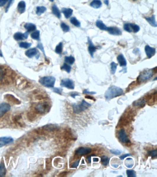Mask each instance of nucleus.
<instances>
[{"label": "nucleus", "instance_id": "47", "mask_svg": "<svg viewBox=\"0 0 157 177\" xmlns=\"http://www.w3.org/2000/svg\"><path fill=\"white\" fill-rule=\"evenodd\" d=\"M9 0H0V7L4 5Z\"/></svg>", "mask_w": 157, "mask_h": 177}, {"label": "nucleus", "instance_id": "30", "mask_svg": "<svg viewBox=\"0 0 157 177\" xmlns=\"http://www.w3.org/2000/svg\"><path fill=\"white\" fill-rule=\"evenodd\" d=\"M63 44L62 43H59L57 45L55 49V52L58 54H61L62 52Z\"/></svg>", "mask_w": 157, "mask_h": 177}, {"label": "nucleus", "instance_id": "32", "mask_svg": "<svg viewBox=\"0 0 157 177\" xmlns=\"http://www.w3.org/2000/svg\"><path fill=\"white\" fill-rule=\"evenodd\" d=\"M118 64L115 63L114 62H112L111 63V72L112 74H114L116 71L117 68Z\"/></svg>", "mask_w": 157, "mask_h": 177}, {"label": "nucleus", "instance_id": "17", "mask_svg": "<svg viewBox=\"0 0 157 177\" xmlns=\"http://www.w3.org/2000/svg\"><path fill=\"white\" fill-rule=\"evenodd\" d=\"M38 53V50L35 48H33L29 49L25 52V55L28 57L33 58L34 56H35Z\"/></svg>", "mask_w": 157, "mask_h": 177}, {"label": "nucleus", "instance_id": "36", "mask_svg": "<svg viewBox=\"0 0 157 177\" xmlns=\"http://www.w3.org/2000/svg\"><path fill=\"white\" fill-rule=\"evenodd\" d=\"M31 44L30 43H27V42H21L20 43L19 46L20 47L24 49H27L31 46Z\"/></svg>", "mask_w": 157, "mask_h": 177}, {"label": "nucleus", "instance_id": "38", "mask_svg": "<svg viewBox=\"0 0 157 177\" xmlns=\"http://www.w3.org/2000/svg\"><path fill=\"white\" fill-rule=\"evenodd\" d=\"M148 154L149 156H151L152 158L155 157L157 155V150L155 149L148 151Z\"/></svg>", "mask_w": 157, "mask_h": 177}, {"label": "nucleus", "instance_id": "51", "mask_svg": "<svg viewBox=\"0 0 157 177\" xmlns=\"http://www.w3.org/2000/svg\"><path fill=\"white\" fill-rule=\"evenodd\" d=\"M104 2L106 5L108 6V5H109V1L108 0H105Z\"/></svg>", "mask_w": 157, "mask_h": 177}, {"label": "nucleus", "instance_id": "7", "mask_svg": "<svg viewBox=\"0 0 157 177\" xmlns=\"http://www.w3.org/2000/svg\"><path fill=\"white\" fill-rule=\"evenodd\" d=\"M49 107V104L46 102H44V103H39L35 107V108L36 110L40 113H44L48 110Z\"/></svg>", "mask_w": 157, "mask_h": 177}, {"label": "nucleus", "instance_id": "37", "mask_svg": "<svg viewBox=\"0 0 157 177\" xmlns=\"http://www.w3.org/2000/svg\"><path fill=\"white\" fill-rule=\"evenodd\" d=\"M126 173H127V176L128 177H135L136 174H135V171L133 170H128L126 171Z\"/></svg>", "mask_w": 157, "mask_h": 177}, {"label": "nucleus", "instance_id": "19", "mask_svg": "<svg viewBox=\"0 0 157 177\" xmlns=\"http://www.w3.org/2000/svg\"><path fill=\"white\" fill-rule=\"evenodd\" d=\"M145 19L150 25H152L153 27H157V23L155 20V16L154 15H153L151 17H145Z\"/></svg>", "mask_w": 157, "mask_h": 177}, {"label": "nucleus", "instance_id": "35", "mask_svg": "<svg viewBox=\"0 0 157 177\" xmlns=\"http://www.w3.org/2000/svg\"><path fill=\"white\" fill-rule=\"evenodd\" d=\"M31 37L34 39L38 40L40 39V31L39 30L35 31L31 34Z\"/></svg>", "mask_w": 157, "mask_h": 177}, {"label": "nucleus", "instance_id": "3", "mask_svg": "<svg viewBox=\"0 0 157 177\" xmlns=\"http://www.w3.org/2000/svg\"><path fill=\"white\" fill-rule=\"evenodd\" d=\"M55 78L52 76H47L41 78L39 79V82L44 86L52 88L54 86L55 83Z\"/></svg>", "mask_w": 157, "mask_h": 177}, {"label": "nucleus", "instance_id": "12", "mask_svg": "<svg viewBox=\"0 0 157 177\" xmlns=\"http://www.w3.org/2000/svg\"><path fill=\"white\" fill-rule=\"evenodd\" d=\"M28 32H26L25 33L23 34L20 33H17L14 35V38L17 41H20V40H22L28 38Z\"/></svg>", "mask_w": 157, "mask_h": 177}, {"label": "nucleus", "instance_id": "29", "mask_svg": "<svg viewBox=\"0 0 157 177\" xmlns=\"http://www.w3.org/2000/svg\"><path fill=\"white\" fill-rule=\"evenodd\" d=\"M70 22L76 27H80L81 26V23L75 17L71 18V19H70Z\"/></svg>", "mask_w": 157, "mask_h": 177}, {"label": "nucleus", "instance_id": "31", "mask_svg": "<svg viewBox=\"0 0 157 177\" xmlns=\"http://www.w3.org/2000/svg\"><path fill=\"white\" fill-rule=\"evenodd\" d=\"M61 69L66 71L68 73H70L71 69H72V67L70 65H68L67 64L64 63L63 66L61 67Z\"/></svg>", "mask_w": 157, "mask_h": 177}, {"label": "nucleus", "instance_id": "27", "mask_svg": "<svg viewBox=\"0 0 157 177\" xmlns=\"http://www.w3.org/2000/svg\"><path fill=\"white\" fill-rule=\"evenodd\" d=\"M101 164L103 165V166H107L109 162V158H108L107 156H105V155H103L101 156Z\"/></svg>", "mask_w": 157, "mask_h": 177}, {"label": "nucleus", "instance_id": "33", "mask_svg": "<svg viewBox=\"0 0 157 177\" xmlns=\"http://www.w3.org/2000/svg\"><path fill=\"white\" fill-rule=\"evenodd\" d=\"M6 174V169L3 163L0 164V177L4 176Z\"/></svg>", "mask_w": 157, "mask_h": 177}, {"label": "nucleus", "instance_id": "34", "mask_svg": "<svg viewBox=\"0 0 157 177\" xmlns=\"http://www.w3.org/2000/svg\"><path fill=\"white\" fill-rule=\"evenodd\" d=\"M60 26H61V28H62V30L65 33L70 31V27L68 25H67V24H65V23L62 22V23H61Z\"/></svg>", "mask_w": 157, "mask_h": 177}, {"label": "nucleus", "instance_id": "39", "mask_svg": "<svg viewBox=\"0 0 157 177\" xmlns=\"http://www.w3.org/2000/svg\"><path fill=\"white\" fill-rule=\"evenodd\" d=\"M53 91L55 93H57L59 95H61L63 89L61 88H54L53 89Z\"/></svg>", "mask_w": 157, "mask_h": 177}, {"label": "nucleus", "instance_id": "26", "mask_svg": "<svg viewBox=\"0 0 157 177\" xmlns=\"http://www.w3.org/2000/svg\"><path fill=\"white\" fill-rule=\"evenodd\" d=\"M46 7L44 6H39L37 7V10H36V14L38 15H41L42 14H43L46 11Z\"/></svg>", "mask_w": 157, "mask_h": 177}, {"label": "nucleus", "instance_id": "16", "mask_svg": "<svg viewBox=\"0 0 157 177\" xmlns=\"http://www.w3.org/2000/svg\"><path fill=\"white\" fill-rule=\"evenodd\" d=\"M25 8H26V4L25 1H22L18 3L17 9L20 14H22L24 13L25 11Z\"/></svg>", "mask_w": 157, "mask_h": 177}, {"label": "nucleus", "instance_id": "42", "mask_svg": "<svg viewBox=\"0 0 157 177\" xmlns=\"http://www.w3.org/2000/svg\"><path fill=\"white\" fill-rule=\"evenodd\" d=\"M80 160H76V162H74L71 165V168H76L78 167L79 165V162H80Z\"/></svg>", "mask_w": 157, "mask_h": 177}, {"label": "nucleus", "instance_id": "48", "mask_svg": "<svg viewBox=\"0 0 157 177\" xmlns=\"http://www.w3.org/2000/svg\"><path fill=\"white\" fill-rule=\"evenodd\" d=\"M130 155H131L130 154H126L123 155H122L121 156H120L119 158L121 160H124V159L127 157L128 156H130Z\"/></svg>", "mask_w": 157, "mask_h": 177}, {"label": "nucleus", "instance_id": "23", "mask_svg": "<svg viewBox=\"0 0 157 177\" xmlns=\"http://www.w3.org/2000/svg\"><path fill=\"white\" fill-rule=\"evenodd\" d=\"M52 13L54 15L58 18L61 17V14H60V11L59 9L57 7L56 5L54 4L53 5L52 7Z\"/></svg>", "mask_w": 157, "mask_h": 177}, {"label": "nucleus", "instance_id": "54", "mask_svg": "<svg viewBox=\"0 0 157 177\" xmlns=\"http://www.w3.org/2000/svg\"><path fill=\"white\" fill-rule=\"evenodd\" d=\"M133 1H136V0H133Z\"/></svg>", "mask_w": 157, "mask_h": 177}, {"label": "nucleus", "instance_id": "9", "mask_svg": "<svg viewBox=\"0 0 157 177\" xmlns=\"http://www.w3.org/2000/svg\"><path fill=\"white\" fill-rule=\"evenodd\" d=\"M91 149L88 147H80L76 151V154L78 155H85L90 153Z\"/></svg>", "mask_w": 157, "mask_h": 177}, {"label": "nucleus", "instance_id": "25", "mask_svg": "<svg viewBox=\"0 0 157 177\" xmlns=\"http://www.w3.org/2000/svg\"><path fill=\"white\" fill-rule=\"evenodd\" d=\"M146 104V101L144 99H140V100L136 101L133 103V105L135 106L140 107H143Z\"/></svg>", "mask_w": 157, "mask_h": 177}, {"label": "nucleus", "instance_id": "11", "mask_svg": "<svg viewBox=\"0 0 157 177\" xmlns=\"http://www.w3.org/2000/svg\"><path fill=\"white\" fill-rule=\"evenodd\" d=\"M109 33L112 35L119 36L122 34V31L118 27H107V30Z\"/></svg>", "mask_w": 157, "mask_h": 177}, {"label": "nucleus", "instance_id": "22", "mask_svg": "<svg viewBox=\"0 0 157 177\" xmlns=\"http://www.w3.org/2000/svg\"><path fill=\"white\" fill-rule=\"evenodd\" d=\"M96 25L98 28H99L100 30H106L107 29V27L105 24L103 23L101 20H98L96 22Z\"/></svg>", "mask_w": 157, "mask_h": 177}, {"label": "nucleus", "instance_id": "44", "mask_svg": "<svg viewBox=\"0 0 157 177\" xmlns=\"http://www.w3.org/2000/svg\"><path fill=\"white\" fill-rule=\"evenodd\" d=\"M4 71L0 67V80H2L4 77Z\"/></svg>", "mask_w": 157, "mask_h": 177}, {"label": "nucleus", "instance_id": "4", "mask_svg": "<svg viewBox=\"0 0 157 177\" xmlns=\"http://www.w3.org/2000/svg\"><path fill=\"white\" fill-rule=\"evenodd\" d=\"M153 75V73L152 70H146L143 71L140 74L138 78V81L139 82H143L151 78Z\"/></svg>", "mask_w": 157, "mask_h": 177}, {"label": "nucleus", "instance_id": "46", "mask_svg": "<svg viewBox=\"0 0 157 177\" xmlns=\"http://www.w3.org/2000/svg\"><path fill=\"white\" fill-rule=\"evenodd\" d=\"M80 96V94H79L77 92H72L70 93V96L73 98H75L76 96Z\"/></svg>", "mask_w": 157, "mask_h": 177}, {"label": "nucleus", "instance_id": "1", "mask_svg": "<svg viewBox=\"0 0 157 177\" xmlns=\"http://www.w3.org/2000/svg\"><path fill=\"white\" fill-rule=\"evenodd\" d=\"M124 94V91L121 88L113 86L110 87L106 91L105 97L107 100H111L113 98L122 96Z\"/></svg>", "mask_w": 157, "mask_h": 177}, {"label": "nucleus", "instance_id": "2", "mask_svg": "<svg viewBox=\"0 0 157 177\" xmlns=\"http://www.w3.org/2000/svg\"><path fill=\"white\" fill-rule=\"evenodd\" d=\"M91 106V104L82 100L81 103L79 104H73L72 105L73 112L75 114H79Z\"/></svg>", "mask_w": 157, "mask_h": 177}, {"label": "nucleus", "instance_id": "28", "mask_svg": "<svg viewBox=\"0 0 157 177\" xmlns=\"http://www.w3.org/2000/svg\"><path fill=\"white\" fill-rule=\"evenodd\" d=\"M75 58L73 56H66L65 58V62L70 65H72L75 62Z\"/></svg>", "mask_w": 157, "mask_h": 177}, {"label": "nucleus", "instance_id": "13", "mask_svg": "<svg viewBox=\"0 0 157 177\" xmlns=\"http://www.w3.org/2000/svg\"><path fill=\"white\" fill-rule=\"evenodd\" d=\"M88 52H89V53L90 54L92 57H93L94 53L96 50V47L94 45V44H93L91 40L89 38H88Z\"/></svg>", "mask_w": 157, "mask_h": 177}, {"label": "nucleus", "instance_id": "50", "mask_svg": "<svg viewBox=\"0 0 157 177\" xmlns=\"http://www.w3.org/2000/svg\"><path fill=\"white\" fill-rule=\"evenodd\" d=\"M86 98H88V99H91V100H94V101H95L96 99H94L93 97H92V96H85Z\"/></svg>", "mask_w": 157, "mask_h": 177}, {"label": "nucleus", "instance_id": "21", "mask_svg": "<svg viewBox=\"0 0 157 177\" xmlns=\"http://www.w3.org/2000/svg\"><path fill=\"white\" fill-rule=\"evenodd\" d=\"M24 27L29 32L34 31L36 29V26L32 23H27L25 25Z\"/></svg>", "mask_w": 157, "mask_h": 177}, {"label": "nucleus", "instance_id": "10", "mask_svg": "<svg viewBox=\"0 0 157 177\" xmlns=\"http://www.w3.org/2000/svg\"><path fill=\"white\" fill-rule=\"evenodd\" d=\"M145 50L148 58L152 57V56H153L156 53V49L155 48H152L149 45L145 46Z\"/></svg>", "mask_w": 157, "mask_h": 177}, {"label": "nucleus", "instance_id": "45", "mask_svg": "<svg viewBox=\"0 0 157 177\" xmlns=\"http://www.w3.org/2000/svg\"><path fill=\"white\" fill-rule=\"evenodd\" d=\"M83 94H91V95H94V94H96V92H90L88 91V89H85L83 91Z\"/></svg>", "mask_w": 157, "mask_h": 177}, {"label": "nucleus", "instance_id": "40", "mask_svg": "<svg viewBox=\"0 0 157 177\" xmlns=\"http://www.w3.org/2000/svg\"><path fill=\"white\" fill-rule=\"evenodd\" d=\"M124 29L125 31H127L128 33H131L130 26V23L125 24L124 25Z\"/></svg>", "mask_w": 157, "mask_h": 177}, {"label": "nucleus", "instance_id": "8", "mask_svg": "<svg viewBox=\"0 0 157 177\" xmlns=\"http://www.w3.org/2000/svg\"><path fill=\"white\" fill-rule=\"evenodd\" d=\"M11 106L8 103H2L0 104V117L3 116L5 113L10 110Z\"/></svg>", "mask_w": 157, "mask_h": 177}, {"label": "nucleus", "instance_id": "43", "mask_svg": "<svg viewBox=\"0 0 157 177\" xmlns=\"http://www.w3.org/2000/svg\"><path fill=\"white\" fill-rule=\"evenodd\" d=\"M14 0H9V3L7 4V6L6 9V12H7V11H9V7H10L11 5L13 4L14 2Z\"/></svg>", "mask_w": 157, "mask_h": 177}, {"label": "nucleus", "instance_id": "18", "mask_svg": "<svg viewBox=\"0 0 157 177\" xmlns=\"http://www.w3.org/2000/svg\"><path fill=\"white\" fill-rule=\"evenodd\" d=\"M62 12L64 15L66 19H68L72 16L73 13V10L71 9H67V8H63L62 9Z\"/></svg>", "mask_w": 157, "mask_h": 177}, {"label": "nucleus", "instance_id": "24", "mask_svg": "<svg viewBox=\"0 0 157 177\" xmlns=\"http://www.w3.org/2000/svg\"><path fill=\"white\" fill-rule=\"evenodd\" d=\"M130 26L131 32H133L135 33H138L140 30L139 26L136 24L130 23Z\"/></svg>", "mask_w": 157, "mask_h": 177}, {"label": "nucleus", "instance_id": "52", "mask_svg": "<svg viewBox=\"0 0 157 177\" xmlns=\"http://www.w3.org/2000/svg\"><path fill=\"white\" fill-rule=\"evenodd\" d=\"M93 160H94V162H98L99 161V159L96 158H94Z\"/></svg>", "mask_w": 157, "mask_h": 177}, {"label": "nucleus", "instance_id": "6", "mask_svg": "<svg viewBox=\"0 0 157 177\" xmlns=\"http://www.w3.org/2000/svg\"><path fill=\"white\" fill-rule=\"evenodd\" d=\"M119 139L121 142L124 144H129L130 143V140L128 139V136L126 135L124 129H122L119 132Z\"/></svg>", "mask_w": 157, "mask_h": 177}, {"label": "nucleus", "instance_id": "53", "mask_svg": "<svg viewBox=\"0 0 157 177\" xmlns=\"http://www.w3.org/2000/svg\"><path fill=\"white\" fill-rule=\"evenodd\" d=\"M49 1H51V2H53V1H54V0H49Z\"/></svg>", "mask_w": 157, "mask_h": 177}, {"label": "nucleus", "instance_id": "14", "mask_svg": "<svg viewBox=\"0 0 157 177\" xmlns=\"http://www.w3.org/2000/svg\"><path fill=\"white\" fill-rule=\"evenodd\" d=\"M14 139L11 137H1L0 138V146H2L4 145L12 143Z\"/></svg>", "mask_w": 157, "mask_h": 177}, {"label": "nucleus", "instance_id": "20", "mask_svg": "<svg viewBox=\"0 0 157 177\" xmlns=\"http://www.w3.org/2000/svg\"><path fill=\"white\" fill-rule=\"evenodd\" d=\"M90 6L95 9H99L102 6V2L100 0H93L90 3Z\"/></svg>", "mask_w": 157, "mask_h": 177}, {"label": "nucleus", "instance_id": "15", "mask_svg": "<svg viewBox=\"0 0 157 177\" xmlns=\"http://www.w3.org/2000/svg\"><path fill=\"white\" fill-rule=\"evenodd\" d=\"M117 60L120 67H125L127 65L126 59L123 54H119L117 57Z\"/></svg>", "mask_w": 157, "mask_h": 177}, {"label": "nucleus", "instance_id": "5", "mask_svg": "<svg viewBox=\"0 0 157 177\" xmlns=\"http://www.w3.org/2000/svg\"><path fill=\"white\" fill-rule=\"evenodd\" d=\"M60 86L69 89L73 90L75 88V84L73 80L70 78H65L62 79L60 83Z\"/></svg>", "mask_w": 157, "mask_h": 177}, {"label": "nucleus", "instance_id": "41", "mask_svg": "<svg viewBox=\"0 0 157 177\" xmlns=\"http://www.w3.org/2000/svg\"><path fill=\"white\" fill-rule=\"evenodd\" d=\"M111 153L112 154L115 155H119L121 154L122 152L120 150H119V149H111L110 150Z\"/></svg>", "mask_w": 157, "mask_h": 177}, {"label": "nucleus", "instance_id": "49", "mask_svg": "<svg viewBox=\"0 0 157 177\" xmlns=\"http://www.w3.org/2000/svg\"><path fill=\"white\" fill-rule=\"evenodd\" d=\"M94 156V155H89V156H88L87 157V160L88 162L89 163H91V158L92 156Z\"/></svg>", "mask_w": 157, "mask_h": 177}]
</instances>
